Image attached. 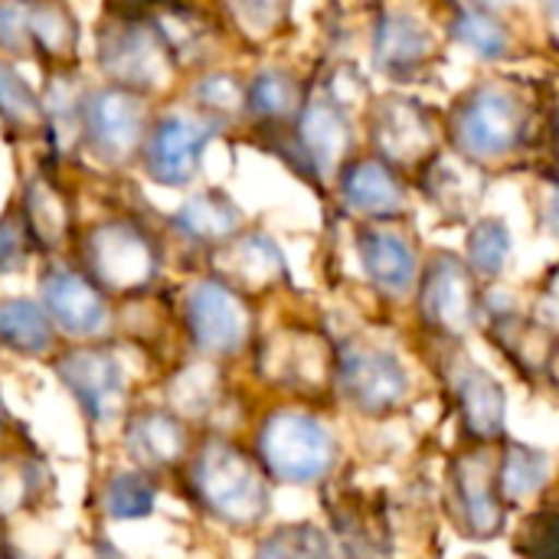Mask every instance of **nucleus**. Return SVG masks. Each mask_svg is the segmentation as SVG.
Here are the masks:
<instances>
[{
	"label": "nucleus",
	"mask_w": 559,
	"mask_h": 559,
	"mask_svg": "<svg viewBox=\"0 0 559 559\" xmlns=\"http://www.w3.org/2000/svg\"><path fill=\"white\" fill-rule=\"evenodd\" d=\"M255 455L223 436L203 439L187 462V488L193 501L226 527L252 531L269 518L272 488Z\"/></svg>",
	"instance_id": "f257e3e1"
},
{
	"label": "nucleus",
	"mask_w": 559,
	"mask_h": 559,
	"mask_svg": "<svg viewBox=\"0 0 559 559\" xmlns=\"http://www.w3.org/2000/svg\"><path fill=\"white\" fill-rule=\"evenodd\" d=\"M82 272L108 298H141L160 275V246L154 233L131 216H108L79 236Z\"/></svg>",
	"instance_id": "f03ea898"
},
{
	"label": "nucleus",
	"mask_w": 559,
	"mask_h": 559,
	"mask_svg": "<svg viewBox=\"0 0 559 559\" xmlns=\"http://www.w3.org/2000/svg\"><path fill=\"white\" fill-rule=\"evenodd\" d=\"M95 62L108 85H121L141 95L160 92L177 72V56L157 20H144L141 10L128 7L98 26Z\"/></svg>",
	"instance_id": "7ed1b4c3"
},
{
	"label": "nucleus",
	"mask_w": 559,
	"mask_h": 559,
	"mask_svg": "<svg viewBox=\"0 0 559 559\" xmlns=\"http://www.w3.org/2000/svg\"><path fill=\"white\" fill-rule=\"evenodd\" d=\"M255 459L272 481L314 485L334 468L337 445L318 416L301 409H275L259 426Z\"/></svg>",
	"instance_id": "20e7f679"
},
{
	"label": "nucleus",
	"mask_w": 559,
	"mask_h": 559,
	"mask_svg": "<svg viewBox=\"0 0 559 559\" xmlns=\"http://www.w3.org/2000/svg\"><path fill=\"white\" fill-rule=\"evenodd\" d=\"M180 321L187 341L197 354L210 360L236 357L252 341V308L242 292L226 285L223 278H197L180 308Z\"/></svg>",
	"instance_id": "39448f33"
},
{
	"label": "nucleus",
	"mask_w": 559,
	"mask_h": 559,
	"mask_svg": "<svg viewBox=\"0 0 559 559\" xmlns=\"http://www.w3.org/2000/svg\"><path fill=\"white\" fill-rule=\"evenodd\" d=\"M147 128H151L147 102L141 92H131L121 85H105V88L85 92L79 134L98 164L121 167V164L141 157Z\"/></svg>",
	"instance_id": "423d86ee"
},
{
	"label": "nucleus",
	"mask_w": 559,
	"mask_h": 559,
	"mask_svg": "<svg viewBox=\"0 0 559 559\" xmlns=\"http://www.w3.org/2000/svg\"><path fill=\"white\" fill-rule=\"evenodd\" d=\"M527 131V105L504 85H478L452 115V138L468 160L508 157Z\"/></svg>",
	"instance_id": "0eeeda50"
},
{
	"label": "nucleus",
	"mask_w": 559,
	"mask_h": 559,
	"mask_svg": "<svg viewBox=\"0 0 559 559\" xmlns=\"http://www.w3.org/2000/svg\"><path fill=\"white\" fill-rule=\"evenodd\" d=\"M59 383L95 426H108L128 413V373L111 347L75 344L52 357Z\"/></svg>",
	"instance_id": "6e6552de"
},
{
	"label": "nucleus",
	"mask_w": 559,
	"mask_h": 559,
	"mask_svg": "<svg viewBox=\"0 0 559 559\" xmlns=\"http://www.w3.org/2000/svg\"><path fill=\"white\" fill-rule=\"evenodd\" d=\"M334 383L341 386L344 400L370 419L396 413L409 396V370L403 360L393 350L370 344H350L337 350Z\"/></svg>",
	"instance_id": "1a4fd4ad"
},
{
	"label": "nucleus",
	"mask_w": 559,
	"mask_h": 559,
	"mask_svg": "<svg viewBox=\"0 0 559 559\" xmlns=\"http://www.w3.org/2000/svg\"><path fill=\"white\" fill-rule=\"evenodd\" d=\"M216 134V121L193 111H167L151 121L141 160L144 174L160 187H187L203 167V154Z\"/></svg>",
	"instance_id": "9d476101"
},
{
	"label": "nucleus",
	"mask_w": 559,
	"mask_h": 559,
	"mask_svg": "<svg viewBox=\"0 0 559 559\" xmlns=\"http://www.w3.org/2000/svg\"><path fill=\"white\" fill-rule=\"evenodd\" d=\"M39 305L56 331L79 344H92L111 328V298L79 265L49 262L39 275Z\"/></svg>",
	"instance_id": "9b49d317"
},
{
	"label": "nucleus",
	"mask_w": 559,
	"mask_h": 559,
	"mask_svg": "<svg viewBox=\"0 0 559 559\" xmlns=\"http://www.w3.org/2000/svg\"><path fill=\"white\" fill-rule=\"evenodd\" d=\"M449 508L472 540H495L504 534L508 504L498 485V462L488 452H465L452 462Z\"/></svg>",
	"instance_id": "f8f14e48"
},
{
	"label": "nucleus",
	"mask_w": 559,
	"mask_h": 559,
	"mask_svg": "<svg viewBox=\"0 0 559 559\" xmlns=\"http://www.w3.org/2000/svg\"><path fill=\"white\" fill-rule=\"evenodd\" d=\"M478 311H481V298L475 292V272L449 252L432 255L419 278L423 321L436 334L465 337L478 324Z\"/></svg>",
	"instance_id": "ddd939ff"
},
{
	"label": "nucleus",
	"mask_w": 559,
	"mask_h": 559,
	"mask_svg": "<svg viewBox=\"0 0 559 559\" xmlns=\"http://www.w3.org/2000/svg\"><path fill=\"white\" fill-rule=\"evenodd\" d=\"M334 367L337 354H331L328 341L301 328H285L265 337L255 360L262 380L292 393H314L328 386L334 380Z\"/></svg>",
	"instance_id": "4468645a"
},
{
	"label": "nucleus",
	"mask_w": 559,
	"mask_h": 559,
	"mask_svg": "<svg viewBox=\"0 0 559 559\" xmlns=\"http://www.w3.org/2000/svg\"><path fill=\"white\" fill-rule=\"evenodd\" d=\"M124 452L131 455L134 468L154 475V472H174L190 462L193 439L187 429V419H180L174 409H134L124 419Z\"/></svg>",
	"instance_id": "2eb2a0df"
},
{
	"label": "nucleus",
	"mask_w": 559,
	"mask_h": 559,
	"mask_svg": "<svg viewBox=\"0 0 559 559\" xmlns=\"http://www.w3.org/2000/svg\"><path fill=\"white\" fill-rule=\"evenodd\" d=\"M449 386H452V400H455L462 429L481 445L498 442L504 436V426H508L504 386L488 370H481L478 364H472L465 357L452 360Z\"/></svg>",
	"instance_id": "dca6fc26"
},
{
	"label": "nucleus",
	"mask_w": 559,
	"mask_h": 559,
	"mask_svg": "<svg viewBox=\"0 0 559 559\" xmlns=\"http://www.w3.org/2000/svg\"><path fill=\"white\" fill-rule=\"evenodd\" d=\"M436 49L432 29L409 10H390L373 26V66L390 79H409Z\"/></svg>",
	"instance_id": "f3484780"
},
{
	"label": "nucleus",
	"mask_w": 559,
	"mask_h": 559,
	"mask_svg": "<svg viewBox=\"0 0 559 559\" xmlns=\"http://www.w3.org/2000/svg\"><path fill=\"white\" fill-rule=\"evenodd\" d=\"M216 269H219L216 278H223L246 298L275 288L288 272L278 242L265 233H242V236L229 239L226 246H219Z\"/></svg>",
	"instance_id": "a211bd4d"
},
{
	"label": "nucleus",
	"mask_w": 559,
	"mask_h": 559,
	"mask_svg": "<svg viewBox=\"0 0 559 559\" xmlns=\"http://www.w3.org/2000/svg\"><path fill=\"white\" fill-rule=\"evenodd\" d=\"M16 210L26 223V233H29L36 252H46V255L62 252L75 239L72 203L52 177H43V174L29 177L20 193Z\"/></svg>",
	"instance_id": "6ab92c4d"
},
{
	"label": "nucleus",
	"mask_w": 559,
	"mask_h": 559,
	"mask_svg": "<svg viewBox=\"0 0 559 559\" xmlns=\"http://www.w3.org/2000/svg\"><path fill=\"white\" fill-rule=\"evenodd\" d=\"M357 255L367 278L386 295H406L419 282L416 249L393 229H364L357 236Z\"/></svg>",
	"instance_id": "aec40b11"
},
{
	"label": "nucleus",
	"mask_w": 559,
	"mask_h": 559,
	"mask_svg": "<svg viewBox=\"0 0 559 559\" xmlns=\"http://www.w3.org/2000/svg\"><path fill=\"white\" fill-rule=\"evenodd\" d=\"M298 141H301V151L308 157V164L321 174V177H331L350 141H354V131H350V121L347 115L334 105V102H308L298 115Z\"/></svg>",
	"instance_id": "412c9836"
},
{
	"label": "nucleus",
	"mask_w": 559,
	"mask_h": 559,
	"mask_svg": "<svg viewBox=\"0 0 559 559\" xmlns=\"http://www.w3.org/2000/svg\"><path fill=\"white\" fill-rule=\"evenodd\" d=\"M59 331L36 298L10 295L0 301V347L23 360L56 357Z\"/></svg>",
	"instance_id": "4be33fe9"
},
{
	"label": "nucleus",
	"mask_w": 559,
	"mask_h": 559,
	"mask_svg": "<svg viewBox=\"0 0 559 559\" xmlns=\"http://www.w3.org/2000/svg\"><path fill=\"white\" fill-rule=\"evenodd\" d=\"M373 144L383 157L416 160L432 147V118L409 98H386L373 111Z\"/></svg>",
	"instance_id": "5701e85b"
},
{
	"label": "nucleus",
	"mask_w": 559,
	"mask_h": 559,
	"mask_svg": "<svg viewBox=\"0 0 559 559\" xmlns=\"http://www.w3.org/2000/svg\"><path fill=\"white\" fill-rule=\"evenodd\" d=\"M341 197L364 216H396L406 206V190L383 157L354 160L341 177Z\"/></svg>",
	"instance_id": "b1692460"
},
{
	"label": "nucleus",
	"mask_w": 559,
	"mask_h": 559,
	"mask_svg": "<svg viewBox=\"0 0 559 559\" xmlns=\"http://www.w3.org/2000/svg\"><path fill=\"white\" fill-rule=\"evenodd\" d=\"M174 229L197 242V246H210L219 249L229 239L239 236L242 229V210L219 190H203L197 197H190L177 213H174Z\"/></svg>",
	"instance_id": "393cba45"
},
{
	"label": "nucleus",
	"mask_w": 559,
	"mask_h": 559,
	"mask_svg": "<svg viewBox=\"0 0 559 559\" xmlns=\"http://www.w3.org/2000/svg\"><path fill=\"white\" fill-rule=\"evenodd\" d=\"M29 43L33 52H43L52 66H66L79 49V23L62 0H26Z\"/></svg>",
	"instance_id": "a878e982"
},
{
	"label": "nucleus",
	"mask_w": 559,
	"mask_h": 559,
	"mask_svg": "<svg viewBox=\"0 0 559 559\" xmlns=\"http://www.w3.org/2000/svg\"><path fill=\"white\" fill-rule=\"evenodd\" d=\"M157 508V485L141 468H115L98 485V511L108 521H144Z\"/></svg>",
	"instance_id": "bb28decb"
},
{
	"label": "nucleus",
	"mask_w": 559,
	"mask_h": 559,
	"mask_svg": "<svg viewBox=\"0 0 559 559\" xmlns=\"http://www.w3.org/2000/svg\"><path fill=\"white\" fill-rule=\"evenodd\" d=\"M223 396V373L219 367L203 357L177 367L167 380V409H174L180 419H200L206 416Z\"/></svg>",
	"instance_id": "cd10ccee"
},
{
	"label": "nucleus",
	"mask_w": 559,
	"mask_h": 559,
	"mask_svg": "<svg viewBox=\"0 0 559 559\" xmlns=\"http://www.w3.org/2000/svg\"><path fill=\"white\" fill-rule=\"evenodd\" d=\"M550 478V462L544 452L511 442L498 462V485L504 495V504H524L531 498H537L544 491Z\"/></svg>",
	"instance_id": "c85d7f7f"
},
{
	"label": "nucleus",
	"mask_w": 559,
	"mask_h": 559,
	"mask_svg": "<svg viewBox=\"0 0 559 559\" xmlns=\"http://www.w3.org/2000/svg\"><path fill=\"white\" fill-rule=\"evenodd\" d=\"M0 124L16 134L46 131V102L7 59H0Z\"/></svg>",
	"instance_id": "c756f323"
},
{
	"label": "nucleus",
	"mask_w": 559,
	"mask_h": 559,
	"mask_svg": "<svg viewBox=\"0 0 559 559\" xmlns=\"http://www.w3.org/2000/svg\"><path fill=\"white\" fill-rule=\"evenodd\" d=\"M514 236L511 226L498 216H485L468 233V269L485 278H498L511 262Z\"/></svg>",
	"instance_id": "7c9ffc66"
},
{
	"label": "nucleus",
	"mask_w": 559,
	"mask_h": 559,
	"mask_svg": "<svg viewBox=\"0 0 559 559\" xmlns=\"http://www.w3.org/2000/svg\"><path fill=\"white\" fill-rule=\"evenodd\" d=\"M255 559H334V550L321 527L285 524L259 540Z\"/></svg>",
	"instance_id": "2f4dec72"
},
{
	"label": "nucleus",
	"mask_w": 559,
	"mask_h": 559,
	"mask_svg": "<svg viewBox=\"0 0 559 559\" xmlns=\"http://www.w3.org/2000/svg\"><path fill=\"white\" fill-rule=\"evenodd\" d=\"M298 102H301L298 82L278 69H265L246 85V108L265 121H278V118L298 111Z\"/></svg>",
	"instance_id": "473e14b6"
},
{
	"label": "nucleus",
	"mask_w": 559,
	"mask_h": 559,
	"mask_svg": "<svg viewBox=\"0 0 559 559\" xmlns=\"http://www.w3.org/2000/svg\"><path fill=\"white\" fill-rule=\"evenodd\" d=\"M452 36L455 43H462L465 49L478 52L481 59H501L511 46V36L508 29L488 13V10H462L452 23Z\"/></svg>",
	"instance_id": "72a5a7b5"
},
{
	"label": "nucleus",
	"mask_w": 559,
	"mask_h": 559,
	"mask_svg": "<svg viewBox=\"0 0 559 559\" xmlns=\"http://www.w3.org/2000/svg\"><path fill=\"white\" fill-rule=\"evenodd\" d=\"M39 488V472L29 459L0 452V521L23 511Z\"/></svg>",
	"instance_id": "f704fd0d"
},
{
	"label": "nucleus",
	"mask_w": 559,
	"mask_h": 559,
	"mask_svg": "<svg viewBox=\"0 0 559 559\" xmlns=\"http://www.w3.org/2000/svg\"><path fill=\"white\" fill-rule=\"evenodd\" d=\"M432 183H429V190H432V197L445 206V210H452V213H465V210H472V203L478 200V193H481V183H478V177L472 174V170H465V164H452V160H436V170H432V177H429Z\"/></svg>",
	"instance_id": "c9c22d12"
},
{
	"label": "nucleus",
	"mask_w": 559,
	"mask_h": 559,
	"mask_svg": "<svg viewBox=\"0 0 559 559\" xmlns=\"http://www.w3.org/2000/svg\"><path fill=\"white\" fill-rule=\"evenodd\" d=\"M193 98L206 118H226L246 108V85L233 72H206L197 79Z\"/></svg>",
	"instance_id": "e433bc0d"
},
{
	"label": "nucleus",
	"mask_w": 559,
	"mask_h": 559,
	"mask_svg": "<svg viewBox=\"0 0 559 559\" xmlns=\"http://www.w3.org/2000/svg\"><path fill=\"white\" fill-rule=\"evenodd\" d=\"M521 559H559V511H534L518 534Z\"/></svg>",
	"instance_id": "4c0bfd02"
},
{
	"label": "nucleus",
	"mask_w": 559,
	"mask_h": 559,
	"mask_svg": "<svg viewBox=\"0 0 559 559\" xmlns=\"http://www.w3.org/2000/svg\"><path fill=\"white\" fill-rule=\"evenodd\" d=\"M33 239L26 233V223L20 216L16 206H10L3 216H0V275H13L20 272L29 255H33Z\"/></svg>",
	"instance_id": "58836bf2"
},
{
	"label": "nucleus",
	"mask_w": 559,
	"mask_h": 559,
	"mask_svg": "<svg viewBox=\"0 0 559 559\" xmlns=\"http://www.w3.org/2000/svg\"><path fill=\"white\" fill-rule=\"evenodd\" d=\"M0 49L3 52H33L29 43V20H26V0H0Z\"/></svg>",
	"instance_id": "ea45409f"
},
{
	"label": "nucleus",
	"mask_w": 559,
	"mask_h": 559,
	"mask_svg": "<svg viewBox=\"0 0 559 559\" xmlns=\"http://www.w3.org/2000/svg\"><path fill=\"white\" fill-rule=\"evenodd\" d=\"M226 3L242 20V26H252L255 33H265L282 20V10H285L288 0H226Z\"/></svg>",
	"instance_id": "a19ab883"
},
{
	"label": "nucleus",
	"mask_w": 559,
	"mask_h": 559,
	"mask_svg": "<svg viewBox=\"0 0 559 559\" xmlns=\"http://www.w3.org/2000/svg\"><path fill=\"white\" fill-rule=\"evenodd\" d=\"M540 321L559 331V269L550 275V282L544 285V295H540Z\"/></svg>",
	"instance_id": "79ce46f5"
},
{
	"label": "nucleus",
	"mask_w": 559,
	"mask_h": 559,
	"mask_svg": "<svg viewBox=\"0 0 559 559\" xmlns=\"http://www.w3.org/2000/svg\"><path fill=\"white\" fill-rule=\"evenodd\" d=\"M544 216H547V229H550V233H554V236L559 239V187H557V190H550Z\"/></svg>",
	"instance_id": "37998d69"
},
{
	"label": "nucleus",
	"mask_w": 559,
	"mask_h": 559,
	"mask_svg": "<svg viewBox=\"0 0 559 559\" xmlns=\"http://www.w3.org/2000/svg\"><path fill=\"white\" fill-rule=\"evenodd\" d=\"M10 436V413H7V406H3V396H0V445H3V439Z\"/></svg>",
	"instance_id": "c03bdc74"
},
{
	"label": "nucleus",
	"mask_w": 559,
	"mask_h": 559,
	"mask_svg": "<svg viewBox=\"0 0 559 559\" xmlns=\"http://www.w3.org/2000/svg\"><path fill=\"white\" fill-rule=\"evenodd\" d=\"M475 3H478V10H501V7H508L514 0H475Z\"/></svg>",
	"instance_id": "a18cd8bd"
},
{
	"label": "nucleus",
	"mask_w": 559,
	"mask_h": 559,
	"mask_svg": "<svg viewBox=\"0 0 559 559\" xmlns=\"http://www.w3.org/2000/svg\"><path fill=\"white\" fill-rule=\"evenodd\" d=\"M540 3H544V10H547L554 20H559V0H540Z\"/></svg>",
	"instance_id": "49530a36"
},
{
	"label": "nucleus",
	"mask_w": 559,
	"mask_h": 559,
	"mask_svg": "<svg viewBox=\"0 0 559 559\" xmlns=\"http://www.w3.org/2000/svg\"><path fill=\"white\" fill-rule=\"evenodd\" d=\"M557 154H559V128H557Z\"/></svg>",
	"instance_id": "de8ad7c7"
},
{
	"label": "nucleus",
	"mask_w": 559,
	"mask_h": 559,
	"mask_svg": "<svg viewBox=\"0 0 559 559\" xmlns=\"http://www.w3.org/2000/svg\"><path fill=\"white\" fill-rule=\"evenodd\" d=\"M465 559H485V557H465Z\"/></svg>",
	"instance_id": "09e8293b"
}]
</instances>
